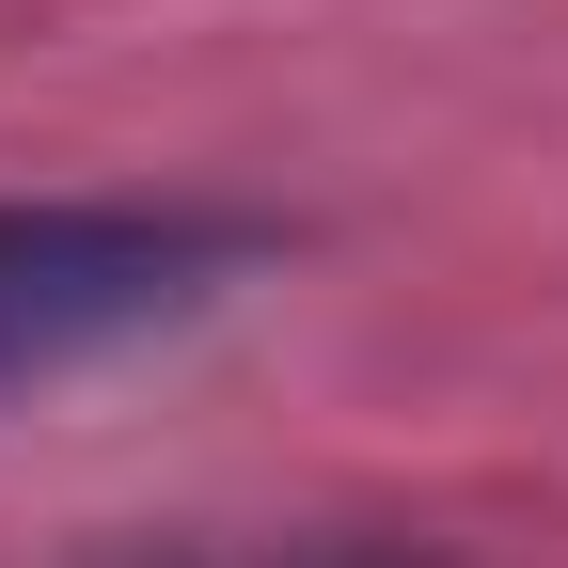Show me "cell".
<instances>
[{
	"instance_id": "obj_1",
	"label": "cell",
	"mask_w": 568,
	"mask_h": 568,
	"mask_svg": "<svg viewBox=\"0 0 568 568\" xmlns=\"http://www.w3.org/2000/svg\"><path fill=\"white\" fill-rule=\"evenodd\" d=\"M205 268L222 237L159 222V205H0V395L142 347L159 316L205 301Z\"/></svg>"
},
{
	"instance_id": "obj_2",
	"label": "cell",
	"mask_w": 568,
	"mask_h": 568,
	"mask_svg": "<svg viewBox=\"0 0 568 568\" xmlns=\"http://www.w3.org/2000/svg\"><path fill=\"white\" fill-rule=\"evenodd\" d=\"M301 568H426V552H379V537H332V552H301Z\"/></svg>"
}]
</instances>
